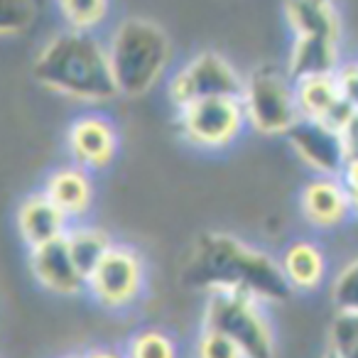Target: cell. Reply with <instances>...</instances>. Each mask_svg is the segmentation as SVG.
I'll return each instance as SVG.
<instances>
[{
    "label": "cell",
    "mask_w": 358,
    "mask_h": 358,
    "mask_svg": "<svg viewBox=\"0 0 358 358\" xmlns=\"http://www.w3.org/2000/svg\"><path fill=\"white\" fill-rule=\"evenodd\" d=\"M299 211L304 221L319 231L338 229L353 214L351 199L338 177L314 174L299 192Z\"/></svg>",
    "instance_id": "cell-12"
},
{
    "label": "cell",
    "mask_w": 358,
    "mask_h": 358,
    "mask_svg": "<svg viewBox=\"0 0 358 358\" xmlns=\"http://www.w3.org/2000/svg\"><path fill=\"white\" fill-rule=\"evenodd\" d=\"M201 327L229 336L245 358H275L278 336L268 304L243 292H211L201 309Z\"/></svg>",
    "instance_id": "cell-4"
},
{
    "label": "cell",
    "mask_w": 358,
    "mask_h": 358,
    "mask_svg": "<svg viewBox=\"0 0 358 358\" xmlns=\"http://www.w3.org/2000/svg\"><path fill=\"white\" fill-rule=\"evenodd\" d=\"M69 226L71 221L66 219V214L42 189L22 196V201L17 204L15 229L27 250L50 243V241L64 238Z\"/></svg>",
    "instance_id": "cell-15"
},
{
    "label": "cell",
    "mask_w": 358,
    "mask_h": 358,
    "mask_svg": "<svg viewBox=\"0 0 358 358\" xmlns=\"http://www.w3.org/2000/svg\"><path fill=\"white\" fill-rule=\"evenodd\" d=\"M278 260L292 292H314L327 278V255L314 241H292Z\"/></svg>",
    "instance_id": "cell-16"
},
{
    "label": "cell",
    "mask_w": 358,
    "mask_h": 358,
    "mask_svg": "<svg viewBox=\"0 0 358 358\" xmlns=\"http://www.w3.org/2000/svg\"><path fill=\"white\" fill-rule=\"evenodd\" d=\"M32 79L74 103L101 106L120 96L108 47L89 32L62 30L52 35L32 59Z\"/></svg>",
    "instance_id": "cell-2"
},
{
    "label": "cell",
    "mask_w": 358,
    "mask_h": 358,
    "mask_svg": "<svg viewBox=\"0 0 358 358\" xmlns=\"http://www.w3.org/2000/svg\"><path fill=\"white\" fill-rule=\"evenodd\" d=\"M285 138H287L292 152L314 174H324V177H338L341 174L348 152L338 128L322 123V120L299 118Z\"/></svg>",
    "instance_id": "cell-10"
},
{
    "label": "cell",
    "mask_w": 358,
    "mask_h": 358,
    "mask_svg": "<svg viewBox=\"0 0 358 358\" xmlns=\"http://www.w3.org/2000/svg\"><path fill=\"white\" fill-rule=\"evenodd\" d=\"M120 96H148L164 79L172 62V42L162 25L148 17H125L106 42Z\"/></svg>",
    "instance_id": "cell-3"
},
{
    "label": "cell",
    "mask_w": 358,
    "mask_h": 358,
    "mask_svg": "<svg viewBox=\"0 0 358 358\" xmlns=\"http://www.w3.org/2000/svg\"><path fill=\"white\" fill-rule=\"evenodd\" d=\"M59 358H81V356H76V353H66V356H59Z\"/></svg>",
    "instance_id": "cell-29"
},
{
    "label": "cell",
    "mask_w": 358,
    "mask_h": 358,
    "mask_svg": "<svg viewBox=\"0 0 358 358\" xmlns=\"http://www.w3.org/2000/svg\"><path fill=\"white\" fill-rule=\"evenodd\" d=\"M42 192L64 211L71 224L84 221L91 214L96 201L94 172H89V169L79 167L74 162L62 164V167L52 169L45 177Z\"/></svg>",
    "instance_id": "cell-14"
},
{
    "label": "cell",
    "mask_w": 358,
    "mask_h": 358,
    "mask_svg": "<svg viewBox=\"0 0 358 358\" xmlns=\"http://www.w3.org/2000/svg\"><path fill=\"white\" fill-rule=\"evenodd\" d=\"M336 81H338V89H341L343 101H346L351 108L358 110V62L338 66Z\"/></svg>",
    "instance_id": "cell-25"
},
{
    "label": "cell",
    "mask_w": 358,
    "mask_h": 358,
    "mask_svg": "<svg viewBox=\"0 0 358 358\" xmlns=\"http://www.w3.org/2000/svg\"><path fill=\"white\" fill-rule=\"evenodd\" d=\"M64 30L96 35L110 15V0H55Z\"/></svg>",
    "instance_id": "cell-19"
},
{
    "label": "cell",
    "mask_w": 358,
    "mask_h": 358,
    "mask_svg": "<svg viewBox=\"0 0 358 358\" xmlns=\"http://www.w3.org/2000/svg\"><path fill=\"white\" fill-rule=\"evenodd\" d=\"M331 302L336 314H358V255L348 260L334 278Z\"/></svg>",
    "instance_id": "cell-21"
},
{
    "label": "cell",
    "mask_w": 358,
    "mask_h": 358,
    "mask_svg": "<svg viewBox=\"0 0 358 358\" xmlns=\"http://www.w3.org/2000/svg\"><path fill=\"white\" fill-rule=\"evenodd\" d=\"M192 358H245L229 336L201 327L192 343Z\"/></svg>",
    "instance_id": "cell-24"
},
{
    "label": "cell",
    "mask_w": 358,
    "mask_h": 358,
    "mask_svg": "<svg viewBox=\"0 0 358 358\" xmlns=\"http://www.w3.org/2000/svg\"><path fill=\"white\" fill-rule=\"evenodd\" d=\"M285 17L294 37L334 40L341 37V22L331 0H285Z\"/></svg>",
    "instance_id": "cell-17"
},
{
    "label": "cell",
    "mask_w": 358,
    "mask_h": 358,
    "mask_svg": "<svg viewBox=\"0 0 358 358\" xmlns=\"http://www.w3.org/2000/svg\"><path fill=\"white\" fill-rule=\"evenodd\" d=\"M322 358H338L336 356V353H334V351H329V348H327V351H324V356Z\"/></svg>",
    "instance_id": "cell-28"
},
{
    "label": "cell",
    "mask_w": 358,
    "mask_h": 358,
    "mask_svg": "<svg viewBox=\"0 0 358 358\" xmlns=\"http://www.w3.org/2000/svg\"><path fill=\"white\" fill-rule=\"evenodd\" d=\"M128 358H179V343L169 331L159 327H143L128 336Z\"/></svg>",
    "instance_id": "cell-20"
},
{
    "label": "cell",
    "mask_w": 358,
    "mask_h": 358,
    "mask_svg": "<svg viewBox=\"0 0 358 358\" xmlns=\"http://www.w3.org/2000/svg\"><path fill=\"white\" fill-rule=\"evenodd\" d=\"M243 81L245 74H241L229 57L216 50H201L174 69L167 81V96L177 110L211 96H241Z\"/></svg>",
    "instance_id": "cell-8"
},
{
    "label": "cell",
    "mask_w": 358,
    "mask_h": 358,
    "mask_svg": "<svg viewBox=\"0 0 358 358\" xmlns=\"http://www.w3.org/2000/svg\"><path fill=\"white\" fill-rule=\"evenodd\" d=\"M338 179H341L343 187H346V192H348L353 214H358V157H348L346 159V164H343Z\"/></svg>",
    "instance_id": "cell-26"
},
{
    "label": "cell",
    "mask_w": 358,
    "mask_h": 358,
    "mask_svg": "<svg viewBox=\"0 0 358 358\" xmlns=\"http://www.w3.org/2000/svg\"><path fill=\"white\" fill-rule=\"evenodd\" d=\"M81 358H128V356H125V351L113 346H94L81 353Z\"/></svg>",
    "instance_id": "cell-27"
},
{
    "label": "cell",
    "mask_w": 358,
    "mask_h": 358,
    "mask_svg": "<svg viewBox=\"0 0 358 358\" xmlns=\"http://www.w3.org/2000/svg\"><path fill=\"white\" fill-rule=\"evenodd\" d=\"M37 15L35 0H0V40L20 37Z\"/></svg>",
    "instance_id": "cell-22"
},
{
    "label": "cell",
    "mask_w": 358,
    "mask_h": 358,
    "mask_svg": "<svg viewBox=\"0 0 358 358\" xmlns=\"http://www.w3.org/2000/svg\"><path fill=\"white\" fill-rule=\"evenodd\" d=\"M64 241H66V248H69L71 258H74V263L79 265V270L86 278H89L91 270L99 265V260L108 253L110 245L115 243L113 236L106 229H101V226H96V224H84V221L71 224Z\"/></svg>",
    "instance_id": "cell-18"
},
{
    "label": "cell",
    "mask_w": 358,
    "mask_h": 358,
    "mask_svg": "<svg viewBox=\"0 0 358 358\" xmlns=\"http://www.w3.org/2000/svg\"><path fill=\"white\" fill-rule=\"evenodd\" d=\"M64 143L71 162L89 172H103L118 157L120 135L108 115L84 113L69 123Z\"/></svg>",
    "instance_id": "cell-9"
},
{
    "label": "cell",
    "mask_w": 358,
    "mask_h": 358,
    "mask_svg": "<svg viewBox=\"0 0 358 358\" xmlns=\"http://www.w3.org/2000/svg\"><path fill=\"white\" fill-rule=\"evenodd\" d=\"M248 128L241 96H211L177 108V130L201 152H221L236 145Z\"/></svg>",
    "instance_id": "cell-6"
},
{
    "label": "cell",
    "mask_w": 358,
    "mask_h": 358,
    "mask_svg": "<svg viewBox=\"0 0 358 358\" xmlns=\"http://www.w3.org/2000/svg\"><path fill=\"white\" fill-rule=\"evenodd\" d=\"M241 103L248 128L260 135H287L299 120L294 79L282 66L260 64L245 74Z\"/></svg>",
    "instance_id": "cell-5"
},
{
    "label": "cell",
    "mask_w": 358,
    "mask_h": 358,
    "mask_svg": "<svg viewBox=\"0 0 358 358\" xmlns=\"http://www.w3.org/2000/svg\"><path fill=\"white\" fill-rule=\"evenodd\" d=\"M182 282L204 294L243 292L268 307L292 294L280 260L229 231L196 236L182 268Z\"/></svg>",
    "instance_id": "cell-1"
},
{
    "label": "cell",
    "mask_w": 358,
    "mask_h": 358,
    "mask_svg": "<svg viewBox=\"0 0 358 358\" xmlns=\"http://www.w3.org/2000/svg\"><path fill=\"white\" fill-rule=\"evenodd\" d=\"M30 275L42 289L57 297H76L86 292V275L74 263L64 238L50 241L27 250Z\"/></svg>",
    "instance_id": "cell-11"
},
{
    "label": "cell",
    "mask_w": 358,
    "mask_h": 358,
    "mask_svg": "<svg viewBox=\"0 0 358 358\" xmlns=\"http://www.w3.org/2000/svg\"><path fill=\"white\" fill-rule=\"evenodd\" d=\"M148 263L135 245L115 241L86 278V294L108 312H125L143 299Z\"/></svg>",
    "instance_id": "cell-7"
},
{
    "label": "cell",
    "mask_w": 358,
    "mask_h": 358,
    "mask_svg": "<svg viewBox=\"0 0 358 358\" xmlns=\"http://www.w3.org/2000/svg\"><path fill=\"white\" fill-rule=\"evenodd\" d=\"M294 99H297L299 118L322 120V123H329L338 130L348 120V115L356 110L343 101L336 81V71L294 79Z\"/></svg>",
    "instance_id": "cell-13"
},
{
    "label": "cell",
    "mask_w": 358,
    "mask_h": 358,
    "mask_svg": "<svg viewBox=\"0 0 358 358\" xmlns=\"http://www.w3.org/2000/svg\"><path fill=\"white\" fill-rule=\"evenodd\" d=\"M329 351L338 358H358V314H336L329 329Z\"/></svg>",
    "instance_id": "cell-23"
}]
</instances>
